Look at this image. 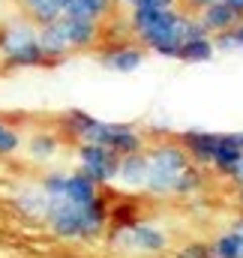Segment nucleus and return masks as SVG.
I'll list each match as a JSON object with an SVG mask.
<instances>
[{
	"label": "nucleus",
	"mask_w": 243,
	"mask_h": 258,
	"mask_svg": "<svg viewBox=\"0 0 243 258\" xmlns=\"http://www.w3.org/2000/svg\"><path fill=\"white\" fill-rule=\"evenodd\" d=\"M39 186L48 195L42 225L54 237L75 243L105 237L111 201L102 195V186L87 180L81 171H51L39 180Z\"/></svg>",
	"instance_id": "obj_1"
},
{
	"label": "nucleus",
	"mask_w": 243,
	"mask_h": 258,
	"mask_svg": "<svg viewBox=\"0 0 243 258\" xmlns=\"http://www.w3.org/2000/svg\"><path fill=\"white\" fill-rule=\"evenodd\" d=\"M186 15L177 6L171 9H153V6H129V30L135 33L138 45L150 54H159L165 60H177L183 45V27Z\"/></svg>",
	"instance_id": "obj_2"
},
{
	"label": "nucleus",
	"mask_w": 243,
	"mask_h": 258,
	"mask_svg": "<svg viewBox=\"0 0 243 258\" xmlns=\"http://www.w3.org/2000/svg\"><path fill=\"white\" fill-rule=\"evenodd\" d=\"M147 153V183L144 192L150 198H174V186L183 168H189V156L177 138H165L144 147Z\"/></svg>",
	"instance_id": "obj_3"
},
{
	"label": "nucleus",
	"mask_w": 243,
	"mask_h": 258,
	"mask_svg": "<svg viewBox=\"0 0 243 258\" xmlns=\"http://www.w3.org/2000/svg\"><path fill=\"white\" fill-rule=\"evenodd\" d=\"M0 60L12 69H36V66L48 63L39 45V27L30 24L27 18L6 24L0 30Z\"/></svg>",
	"instance_id": "obj_4"
},
{
	"label": "nucleus",
	"mask_w": 243,
	"mask_h": 258,
	"mask_svg": "<svg viewBox=\"0 0 243 258\" xmlns=\"http://www.w3.org/2000/svg\"><path fill=\"white\" fill-rule=\"evenodd\" d=\"M105 240H108L111 249L135 258H162L171 246L168 231L156 222H147V219H138L129 228H120V231H108Z\"/></svg>",
	"instance_id": "obj_5"
},
{
	"label": "nucleus",
	"mask_w": 243,
	"mask_h": 258,
	"mask_svg": "<svg viewBox=\"0 0 243 258\" xmlns=\"http://www.w3.org/2000/svg\"><path fill=\"white\" fill-rule=\"evenodd\" d=\"M87 141L90 144H102V147L114 150L117 156L141 153L147 147V138H144V132L138 126H132V123H114V120H99V117H96L93 129L87 132Z\"/></svg>",
	"instance_id": "obj_6"
},
{
	"label": "nucleus",
	"mask_w": 243,
	"mask_h": 258,
	"mask_svg": "<svg viewBox=\"0 0 243 258\" xmlns=\"http://www.w3.org/2000/svg\"><path fill=\"white\" fill-rule=\"evenodd\" d=\"M75 156H78V171L93 180L96 186H108L117 180V165H120V156L102 144H90V141H81L75 144Z\"/></svg>",
	"instance_id": "obj_7"
},
{
	"label": "nucleus",
	"mask_w": 243,
	"mask_h": 258,
	"mask_svg": "<svg viewBox=\"0 0 243 258\" xmlns=\"http://www.w3.org/2000/svg\"><path fill=\"white\" fill-rule=\"evenodd\" d=\"M180 141V147L186 150L189 162L201 165V168H210L213 156H216V147H219V132L213 129H201V126H189L174 135Z\"/></svg>",
	"instance_id": "obj_8"
},
{
	"label": "nucleus",
	"mask_w": 243,
	"mask_h": 258,
	"mask_svg": "<svg viewBox=\"0 0 243 258\" xmlns=\"http://www.w3.org/2000/svg\"><path fill=\"white\" fill-rule=\"evenodd\" d=\"M240 156H243V129L219 132V147H216V156L210 162V171H216L219 177L231 180L234 171H237Z\"/></svg>",
	"instance_id": "obj_9"
},
{
	"label": "nucleus",
	"mask_w": 243,
	"mask_h": 258,
	"mask_svg": "<svg viewBox=\"0 0 243 258\" xmlns=\"http://www.w3.org/2000/svg\"><path fill=\"white\" fill-rule=\"evenodd\" d=\"M63 33L69 42V51H90L99 45L102 39V27L99 21H87V18H66L63 15Z\"/></svg>",
	"instance_id": "obj_10"
},
{
	"label": "nucleus",
	"mask_w": 243,
	"mask_h": 258,
	"mask_svg": "<svg viewBox=\"0 0 243 258\" xmlns=\"http://www.w3.org/2000/svg\"><path fill=\"white\" fill-rule=\"evenodd\" d=\"M99 60H102V66H108L111 72H123L126 75V72H135V69L144 66L147 51L141 45H135V42H117V45L105 48L99 54Z\"/></svg>",
	"instance_id": "obj_11"
},
{
	"label": "nucleus",
	"mask_w": 243,
	"mask_h": 258,
	"mask_svg": "<svg viewBox=\"0 0 243 258\" xmlns=\"http://www.w3.org/2000/svg\"><path fill=\"white\" fill-rule=\"evenodd\" d=\"M123 189L129 192H144V183H147V153H129L120 156V165H117V180Z\"/></svg>",
	"instance_id": "obj_12"
},
{
	"label": "nucleus",
	"mask_w": 243,
	"mask_h": 258,
	"mask_svg": "<svg viewBox=\"0 0 243 258\" xmlns=\"http://www.w3.org/2000/svg\"><path fill=\"white\" fill-rule=\"evenodd\" d=\"M12 207H15L24 219L42 222L45 207H48V195L42 192V186H21V189L12 192Z\"/></svg>",
	"instance_id": "obj_13"
},
{
	"label": "nucleus",
	"mask_w": 243,
	"mask_h": 258,
	"mask_svg": "<svg viewBox=\"0 0 243 258\" xmlns=\"http://www.w3.org/2000/svg\"><path fill=\"white\" fill-rule=\"evenodd\" d=\"M21 15L36 24V27H45L51 21L63 18V9H66V0H15Z\"/></svg>",
	"instance_id": "obj_14"
},
{
	"label": "nucleus",
	"mask_w": 243,
	"mask_h": 258,
	"mask_svg": "<svg viewBox=\"0 0 243 258\" xmlns=\"http://www.w3.org/2000/svg\"><path fill=\"white\" fill-rule=\"evenodd\" d=\"M198 21L207 27V33L210 36H216V33H225V30H231L237 21H240V15L228 6V3H222V0H216V3H210L207 9H201L198 12Z\"/></svg>",
	"instance_id": "obj_15"
},
{
	"label": "nucleus",
	"mask_w": 243,
	"mask_h": 258,
	"mask_svg": "<svg viewBox=\"0 0 243 258\" xmlns=\"http://www.w3.org/2000/svg\"><path fill=\"white\" fill-rule=\"evenodd\" d=\"M39 45H42L48 63H60L66 54H72L69 51V42H66V33H63L60 18L51 21V24H45V27H39Z\"/></svg>",
	"instance_id": "obj_16"
},
{
	"label": "nucleus",
	"mask_w": 243,
	"mask_h": 258,
	"mask_svg": "<svg viewBox=\"0 0 243 258\" xmlns=\"http://www.w3.org/2000/svg\"><path fill=\"white\" fill-rule=\"evenodd\" d=\"M93 123H96L93 114H87L81 108H69V111L60 114V135L75 141V144H81V141H87V132L93 129Z\"/></svg>",
	"instance_id": "obj_17"
},
{
	"label": "nucleus",
	"mask_w": 243,
	"mask_h": 258,
	"mask_svg": "<svg viewBox=\"0 0 243 258\" xmlns=\"http://www.w3.org/2000/svg\"><path fill=\"white\" fill-rule=\"evenodd\" d=\"M114 9V0H66L63 15L66 18H87V21H105Z\"/></svg>",
	"instance_id": "obj_18"
},
{
	"label": "nucleus",
	"mask_w": 243,
	"mask_h": 258,
	"mask_svg": "<svg viewBox=\"0 0 243 258\" xmlns=\"http://www.w3.org/2000/svg\"><path fill=\"white\" fill-rule=\"evenodd\" d=\"M210 252L213 258H243V228L231 222L225 231H219L210 240Z\"/></svg>",
	"instance_id": "obj_19"
},
{
	"label": "nucleus",
	"mask_w": 243,
	"mask_h": 258,
	"mask_svg": "<svg viewBox=\"0 0 243 258\" xmlns=\"http://www.w3.org/2000/svg\"><path fill=\"white\" fill-rule=\"evenodd\" d=\"M57 150H60V135H54V132L42 129V132H33L27 138V156L33 162H48L57 156Z\"/></svg>",
	"instance_id": "obj_20"
},
{
	"label": "nucleus",
	"mask_w": 243,
	"mask_h": 258,
	"mask_svg": "<svg viewBox=\"0 0 243 258\" xmlns=\"http://www.w3.org/2000/svg\"><path fill=\"white\" fill-rule=\"evenodd\" d=\"M216 57V45H213V36H198V39H186L180 45V54L177 60L183 63H207Z\"/></svg>",
	"instance_id": "obj_21"
},
{
	"label": "nucleus",
	"mask_w": 243,
	"mask_h": 258,
	"mask_svg": "<svg viewBox=\"0 0 243 258\" xmlns=\"http://www.w3.org/2000/svg\"><path fill=\"white\" fill-rule=\"evenodd\" d=\"M207 183V168L189 162V168H183V174L177 177V186H174V198H192L204 189Z\"/></svg>",
	"instance_id": "obj_22"
},
{
	"label": "nucleus",
	"mask_w": 243,
	"mask_h": 258,
	"mask_svg": "<svg viewBox=\"0 0 243 258\" xmlns=\"http://www.w3.org/2000/svg\"><path fill=\"white\" fill-rule=\"evenodd\" d=\"M213 45H216V51H243V18L231 27V30H225V33H216L213 36Z\"/></svg>",
	"instance_id": "obj_23"
},
{
	"label": "nucleus",
	"mask_w": 243,
	"mask_h": 258,
	"mask_svg": "<svg viewBox=\"0 0 243 258\" xmlns=\"http://www.w3.org/2000/svg\"><path fill=\"white\" fill-rule=\"evenodd\" d=\"M18 147H21V135H18V129L0 120V156L18 153Z\"/></svg>",
	"instance_id": "obj_24"
},
{
	"label": "nucleus",
	"mask_w": 243,
	"mask_h": 258,
	"mask_svg": "<svg viewBox=\"0 0 243 258\" xmlns=\"http://www.w3.org/2000/svg\"><path fill=\"white\" fill-rule=\"evenodd\" d=\"M174 258H213V252H210L207 240H189L174 249Z\"/></svg>",
	"instance_id": "obj_25"
},
{
	"label": "nucleus",
	"mask_w": 243,
	"mask_h": 258,
	"mask_svg": "<svg viewBox=\"0 0 243 258\" xmlns=\"http://www.w3.org/2000/svg\"><path fill=\"white\" fill-rule=\"evenodd\" d=\"M180 0H129V6H153V9H171Z\"/></svg>",
	"instance_id": "obj_26"
},
{
	"label": "nucleus",
	"mask_w": 243,
	"mask_h": 258,
	"mask_svg": "<svg viewBox=\"0 0 243 258\" xmlns=\"http://www.w3.org/2000/svg\"><path fill=\"white\" fill-rule=\"evenodd\" d=\"M210 3H216V0H183V6H189V9H195V15H198L201 9H207Z\"/></svg>",
	"instance_id": "obj_27"
},
{
	"label": "nucleus",
	"mask_w": 243,
	"mask_h": 258,
	"mask_svg": "<svg viewBox=\"0 0 243 258\" xmlns=\"http://www.w3.org/2000/svg\"><path fill=\"white\" fill-rule=\"evenodd\" d=\"M231 183H234V186H243V156H240V162H237V171H234Z\"/></svg>",
	"instance_id": "obj_28"
},
{
	"label": "nucleus",
	"mask_w": 243,
	"mask_h": 258,
	"mask_svg": "<svg viewBox=\"0 0 243 258\" xmlns=\"http://www.w3.org/2000/svg\"><path fill=\"white\" fill-rule=\"evenodd\" d=\"M222 3H228V6H231V9L243 18V0H222Z\"/></svg>",
	"instance_id": "obj_29"
},
{
	"label": "nucleus",
	"mask_w": 243,
	"mask_h": 258,
	"mask_svg": "<svg viewBox=\"0 0 243 258\" xmlns=\"http://www.w3.org/2000/svg\"><path fill=\"white\" fill-rule=\"evenodd\" d=\"M234 201H237V207L243 210V186H237V195H234Z\"/></svg>",
	"instance_id": "obj_30"
},
{
	"label": "nucleus",
	"mask_w": 243,
	"mask_h": 258,
	"mask_svg": "<svg viewBox=\"0 0 243 258\" xmlns=\"http://www.w3.org/2000/svg\"><path fill=\"white\" fill-rule=\"evenodd\" d=\"M234 225H240V228H243V216H240V219H234Z\"/></svg>",
	"instance_id": "obj_31"
}]
</instances>
